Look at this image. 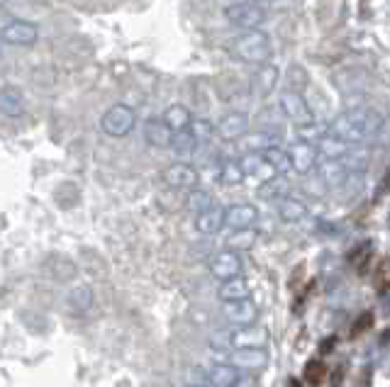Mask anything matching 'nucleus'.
<instances>
[{
  "instance_id": "aec40b11",
  "label": "nucleus",
  "mask_w": 390,
  "mask_h": 387,
  "mask_svg": "<svg viewBox=\"0 0 390 387\" xmlns=\"http://www.w3.org/2000/svg\"><path fill=\"white\" fill-rule=\"evenodd\" d=\"M195 229L202 237H215V234H220V229H225V210L217 205V207H212V210L197 214Z\"/></svg>"
},
{
  "instance_id": "6e6552de",
  "label": "nucleus",
  "mask_w": 390,
  "mask_h": 387,
  "mask_svg": "<svg viewBox=\"0 0 390 387\" xmlns=\"http://www.w3.org/2000/svg\"><path fill=\"white\" fill-rule=\"evenodd\" d=\"M39 39V27L30 20H13L3 27V41L10 46H32Z\"/></svg>"
},
{
  "instance_id": "7ed1b4c3",
  "label": "nucleus",
  "mask_w": 390,
  "mask_h": 387,
  "mask_svg": "<svg viewBox=\"0 0 390 387\" xmlns=\"http://www.w3.org/2000/svg\"><path fill=\"white\" fill-rule=\"evenodd\" d=\"M225 343V353L227 351H242V348H266L268 343V334L266 329L261 327H237L230 329L227 334L222 336H215L212 343Z\"/></svg>"
},
{
  "instance_id": "4c0bfd02",
  "label": "nucleus",
  "mask_w": 390,
  "mask_h": 387,
  "mask_svg": "<svg viewBox=\"0 0 390 387\" xmlns=\"http://www.w3.org/2000/svg\"><path fill=\"white\" fill-rule=\"evenodd\" d=\"M373 141H376L378 146H390V117L381 122V127H378L376 139H373Z\"/></svg>"
},
{
  "instance_id": "4468645a",
  "label": "nucleus",
  "mask_w": 390,
  "mask_h": 387,
  "mask_svg": "<svg viewBox=\"0 0 390 387\" xmlns=\"http://www.w3.org/2000/svg\"><path fill=\"white\" fill-rule=\"evenodd\" d=\"M239 164H242V171L247 178H252V181H256L259 185H264V183L273 181V178H278L275 173V169L266 161V156L264 154H247L239 159Z\"/></svg>"
},
{
  "instance_id": "6ab92c4d",
  "label": "nucleus",
  "mask_w": 390,
  "mask_h": 387,
  "mask_svg": "<svg viewBox=\"0 0 390 387\" xmlns=\"http://www.w3.org/2000/svg\"><path fill=\"white\" fill-rule=\"evenodd\" d=\"M0 114L13 117V119H18L25 114V96L20 88H15V86L0 88Z\"/></svg>"
},
{
  "instance_id": "a878e982",
  "label": "nucleus",
  "mask_w": 390,
  "mask_h": 387,
  "mask_svg": "<svg viewBox=\"0 0 390 387\" xmlns=\"http://www.w3.org/2000/svg\"><path fill=\"white\" fill-rule=\"evenodd\" d=\"M278 217L288 224L303 222V219L308 217V207H305V202H300L298 197H285V200L278 202Z\"/></svg>"
},
{
  "instance_id": "79ce46f5",
  "label": "nucleus",
  "mask_w": 390,
  "mask_h": 387,
  "mask_svg": "<svg viewBox=\"0 0 390 387\" xmlns=\"http://www.w3.org/2000/svg\"><path fill=\"white\" fill-rule=\"evenodd\" d=\"M190 387H212V385H207V383H205V385H190Z\"/></svg>"
},
{
  "instance_id": "c9c22d12",
  "label": "nucleus",
  "mask_w": 390,
  "mask_h": 387,
  "mask_svg": "<svg viewBox=\"0 0 390 387\" xmlns=\"http://www.w3.org/2000/svg\"><path fill=\"white\" fill-rule=\"evenodd\" d=\"M373 319H376V317H373V312H363V315H358L356 322L351 324V334H349V336L356 339V336H361V334H366L368 329L373 327Z\"/></svg>"
},
{
  "instance_id": "dca6fc26",
  "label": "nucleus",
  "mask_w": 390,
  "mask_h": 387,
  "mask_svg": "<svg viewBox=\"0 0 390 387\" xmlns=\"http://www.w3.org/2000/svg\"><path fill=\"white\" fill-rule=\"evenodd\" d=\"M280 146V134L275 132H249L247 137H242L237 141V149L247 154H266L268 149H275Z\"/></svg>"
},
{
  "instance_id": "9b49d317",
  "label": "nucleus",
  "mask_w": 390,
  "mask_h": 387,
  "mask_svg": "<svg viewBox=\"0 0 390 387\" xmlns=\"http://www.w3.org/2000/svg\"><path fill=\"white\" fill-rule=\"evenodd\" d=\"M278 105H280V112H283L288 119H293L295 124L312 122L310 105H308V103H305L303 93L283 91V93H280V98H278Z\"/></svg>"
},
{
  "instance_id": "f3484780",
  "label": "nucleus",
  "mask_w": 390,
  "mask_h": 387,
  "mask_svg": "<svg viewBox=\"0 0 390 387\" xmlns=\"http://www.w3.org/2000/svg\"><path fill=\"white\" fill-rule=\"evenodd\" d=\"M239 380H242V373L225 360H217L205 370V383L212 387H237Z\"/></svg>"
},
{
  "instance_id": "b1692460",
  "label": "nucleus",
  "mask_w": 390,
  "mask_h": 387,
  "mask_svg": "<svg viewBox=\"0 0 390 387\" xmlns=\"http://www.w3.org/2000/svg\"><path fill=\"white\" fill-rule=\"evenodd\" d=\"M295 134H298V141H303V144H320L322 139L330 137V124L325 122H305V124H295Z\"/></svg>"
},
{
  "instance_id": "393cba45",
  "label": "nucleus",
  "mask_w": 390,
  "mask_h": 387,
  "mask_svg": "<svg viewBox=\"0 0 390 387\" xmlns=\"http://www.w3.org/2000/svg\"><path fill=\"white\" fill-rule=\"evenodd\" d=\"M320 181L325 183V185L330 188H337V185H344V181L349 178V169H346L342 161H325V164L320 166Z\"/></svg>"
},
{
  "instance_id": "412c9836",
  "label": "nucleus",
  "mask_w": 390,
  "mask_h": 387,
  "mask_svg": "<svg viewBox=\"0 0 390 387\" xmlns=\"http://www.w3.org/2000/svg\"><path fill=\"white\" fill-rule=\"evenodd\" d=\"M161 119H164L166 127H169L174 134L188 132L190 124H193V114H190V110L186 105H181V103L166 107V112H164V117H161Z\"/></svg>"
},
{
  "instance_id": "58836bf2",
  "label": "nucleus",
  "mask_w": 390,
  "mask_h": 387,
  "mask_svg": "<svg viewBox=\"0 0 390 387\" xmlns=\"http://www.w3.org/2000/svg\"><path fill=\"white\" fill-rule=\"evenodd\" d=\"M259 383H256V378H242L237 383V387H256Z\"/></svg>"
},
{
  "instance_id": "cd10ccee",
  "label": "nucleus",
  "mask_w": 390,
  "mask_h": 387,
  "mask_svg": "<svg viewBox=\"0 0 390 387\" xmlns=\"http://www.w3.org/2000/svg\"><path fill=\"white\" fill-rule=\"evenodd\" d=\"M188 132H190V137L195 139L197 146L210 144V141L217 137V127L210 122V119H193V124H190Z\"/></svg>"
},
{
  "instance_id": "473e14b6",
  "label": "nucleus",
  "mask_w": 390,
  "mask_h": 387,
  "mask_svg": "<svg viewBox=\"0 0 390 387\" xmlns=\"http://www.w3.org/2000/svg\"><path fill=\"white\" fill-rule=\"evenodd\" d=\"M342 164H344L349 171L356 169V173H358V171L366 169V164H368V151H366V149H349V151H346L344 159H342Z\"/></svg>"
},
{
  "instance_id": "f03ea898",
  "label": "nucleus",
  "mask_w": 390,
  "mask_h": 387,
  "mask_svg": "<svg viewBox=\"0 0 390 387\" xmlns=\"http://www.w3.org/2000/svg\"><path fill=\"white\" fill-rule=\"evenodd\" d=\"M273 54L271 37L264 29H252V32H242L232 44V56L244 64H259L266 66V61Z\"/></svg>"
},
{
  "instance_id": "39448f33",
  "label": "nucleus",
  "mask_w": 390,
  "mask_h": 387,
  "mask_svg": "<svg viewBox=\"0 0 390 387\" xmlns=\"http://www.w3.org/2000/svg\"><path fill=\"white\" fill-rule=\"evenodd\" d=\"M134 124H137V114H134L132 107L122 105V103L108 107L105 114H103V119H100V129L112 139L127 137V134L134 129Z\"/></svg>"
},
{
  "instance_id": "4be33fe9",
  "label": "nucleus",
  "mask_w": 390,
  "mask_h": 387,
  "mask_svg": "<svg viewBox=\"0 0 390 387\" xmlns=\"http://www.w3.org/2000/svg\"><path fill=\"white\" fill-rule=\"evenodd\" d=\"M93 290L88 285H76V287H71L69 290V295H66V307L71 310V315H78V317H83V315H88L91 312V307H93Z\"/></svg>"
},
{
  "instance_id": "e433bc0d",
  "label": "nucleus",
  "mask_w": 390,
  "mask_h": 387,
  "mask_svg": "<svg viewBox=\"0 0 390 387\" xmlns=\"http://www.w3.org/2000/svg\"><path fill=\"white\" fill-rule=\"evenodd\" d=\"M368 249H371V244L366 242V244L356 247V249H353L351 254H349V261H351V263H356L358 268H361V273H363V268H366L368 261H371V251H368Z\"/></svg>"
},
{
  "instance_id": "a19ab883",
  "label": "nucleus",
  "mask_w": 390,
  "mask_h": 387,
  "mask_svg": "<svg viewBox=\"0 0 390 387\" xmlns=\"http://www.w3.org/2000/svg\"><path fill=\"white\" fill-rule=\"evenodd\" d=\"M3 46H5V41H3V29H0V54H3Z\"/></svg>"
},
{
  "instance_id": "ea45409f",
  "label": "nucleus",
  "mask_w": 390,
  "mask_h": 387,
  "mask_svg": "<svg viewBox=\"0 0 390 387\" xmlns=\"http://www.w3.org/2000/svg\"><path fill=\"white\" fill-rule=\"evenodd\" d=\"M334 341H337V339H327V341L322 343V353H330V351H332L330 346H332V343H334Z\"/></svg>"
},
{
  "instance_id": "0eeeda50",
  "label": "nucleus",
  "mask_w": 390,
  "mask_h": 387,
  "mask_svg": "<svg viewBox=\"0 0 390 387\" xmlns=\"http://www.w3.org/2000/svg\"><path fill=\"white\" fill-rule=\"evenodd\" d=\"M164 183L169 188H176V190H195L197 181H200V173H197L195 166L186 164V161H176L169 169L161 173Z\"/></svg>"
},
{
  "instance_id": "7c9ffc66",
  "label": "nucleus",
  "mask_w": 390,
  "mask_h": 387,
  "mask_svg": "<svg viewBox=\"0 0 390 387\" xmlns=\"http://www.w3.org/2000/svg\"><path fill=\"white\" fill-rule=\"evenodd\" d=\"M264 156H266V161L273 166V169H275V173H278V176H283V173H288V171H290L288 151H285V149H280V146H275V149H268Z\"/></svg>"
},
{
  "instance_id": "ddd939ff",
  "label": "nucleus",
  "mask_w": 390,
  "mask_h": 387,
  "mask_svg": "<svg viewBox=\"0 0 390 387\" xmlns=\"http://www.w3.org/2000/svg\"><path fill=\"white\" fill-rule=\"evenodd\" d=\"M288 161H290V171L298 176H308L315 171L317 164V149L310 144H303V141H295L288 149Z\"/></svg>"
},
{
  "instance_id": "423d86ee",
  "label": "nucleus",
  "mask_w": 390,
  "mask_h": 387,
  "mask_svg": "<svg viewBox=\"0 0 390 387\" xmlns=\"http://www.w3.org/2000/svg\"><path fill=\"white\" fill-rule=\"evenodd\" d=\"M207 268H210V273L215 275L220 282H227V280H234V278H242L244 261H242V256H239L237 251L225 249V251H217V254L212 256L210 263H207Z\"/></svg>"
},
{
  "instance_id": "c756f323",
  "label": "nucleus",
  "mask_w": 390,
  "mask_h": 387,
  "mask_svg": "<svg viewBox=\"0 0 390 387\" xmlns=\"http://www.w3.org/2000/svg\"><path fill=\"white\" fill-rule=\"evenodd\" d=\"M278 69L275 66H261L256 73V88H259V93L261 96H268V93H273V88L278 86Z\"/></svg>"
},
{
  "instance_id": "37998d69",
  "label": "nucleus",
  "mask_w": 390,
  "mask_h": 387,
  "mask_svg": "<svg viewBox=\"0 0 390 387\" xmlns=\"http://www.w3.org/2000/svg\"><path fill=\"white\" fill-rule=\"evenodd\" d=\"M293 387H300V383H293Z\"/></svg>"
},
{
  "instance_id": "72a5a7b5",
  "label": "nucleus",
  "mask_w": 390,
  "mask_h": 387,
  "mask_svg": "<svg viewBox=\"0 0 390 387\" xmlns=\"http://www.w3.org/2000/svg\"><path fill=\"white\" fill-rule=\"evenodd\" d=\"M171 149H174L178 156H190L197 149V144H195V139L190 137V132H181V134H176V137H174Z\"/></svg>"
},
{
  "instance_id": "bb28decb",
  "label": "nucleus",
  "mask_w": 390,
  "mask_h": 387,
  "mask_svg": "<svg viewBox=\"0 0 390 387\" xmlns=\"http://www.w3.org/2000/svg\"><path fill=\"white\" fill-rule=\"evenodd\" d=\"M186 207H188V212H193L197 217V214H202V212L212 210V207H217V202H215V197H212V192L195 188V190H190L188 197H186Z\"/></svg>"
},
{
  "instance_id": "5701e85b",
  "label": "nucleus",
  "mask_w": 390,
  "mask_h": 387,
  "mask_svg": "<svg viewBox=\"0 0 390 387\" xmlns=\"http://www.w3.org/2000/svg\"><path fill=\"white\" fill-rule=\"evenodd\" d=\"M220 300L222 305H227V302H242V300H252V285H249V280L244 278H234V280H227L220 285Z\"/></svg>"
},
{
  "instance_id": "2eb2a0df",
  "label": "nucleus",
  "mask_w": 390,
  "mask_h": 387,
  "mask_svg": "<svg viewBox=\"0 0 390 387\" xmlns=\"http://www.w3.org/2000/svg\"><path fill=\"white\" fill-rule=\"evenodd\" d=\"M217 127V137L222 141H234L237 144L242 137L249 134V117L247 112H230L215 124Z\"/></svg>"
},
{
  "instance_id": "20e7f679",
  "label": "nucleus",
  "mask_w": 390,
  "mask_h": 387,
  "mask_svg": "<svg viewBox=\"0 0 390 387\" xmlns=\"http://www.w3.org/2000/svg\"><path fill=\"white\" fill-rule=\"evenodd\" d=\"M225 18L230 20V25H234L242 32H252V29H259L264 22H266V10L259 3H230L225 10Z\"/></svg>"
},
{
  "instance_id": "f704fd0d",
  "label": "nucleus",
  "mask_w": 390,
  "mask_h": 387,
  "mask_svg": "<svg viewBox=\"0 0 390 387\" xmlns=\"http://www.w3.org/2000/svg\"><path fill=\"white\" fill-rule=\"evenodd\" d=\"M327 375V368H325V363H322V360H310L308 363V368H305V380H308V383L312 385V387H317L320 385V380L325 378Z\"/></svg>"
},
{
  "instance_id": "1a4fd4ad",
  "label": "nucleus",
  "mask_w": 390,
  "mask_h": 387,
  "mask_svg": "<svg viewBox=\"0 0 390 387\" xmlns=\"http://www.w3.org/2000/svg\"><path fill=\"white\" fill-rule=\"evenodd\" d=\"M259 222V207L252 202H234L225 210V227L234 232H247Z\"/></svg>"
},
{
  "instance_id": "2f4dec72",
  "label": "nucleus",
  "mask_w": 390,
  "mask_h": 387,
  "mask_svg": "<svg viewBox=\"0 0 390 387\" xmlns=\"http://www.w3.org/2000/svg\"><path fill=\"white\" fill-rule=\"evenodd\" d=\"M244 171H242V164L237 161H227V164H222V178L220 181L225 183V185H239V183L244 181Z\"/></svg>"
},
{
  "instance_id": "a211bd4d",
  "label": "nucleus",
  "mask_w": 390,
  "mask_h": 387,
  "mask_svg": "<svg viewBox=\"0 0 390 387\" xmlns=\"http://www.w3.org/2000/svg\"><path fill=\"white\" fill-rule=\"evenodd\" d=\"M174 137L176 134L166 127V122L161 117H152L144 122V139H147V144L154 146V149H169V146L174 144Z\"/></svg>"
},
{
  "instance_id": "f257e3e1",
  "label": "nucleus",
  "mask_w": 390,
  "mask_h": 387,
  "mask_svg": "<svg viewBox=\"0 0 390 387\" xmlns=\"http://www.w3.org/2000/svg\"><path fill=\"white\" fill-rule=\"evenodd\" d=\"M383 119L371 110H353V112H344L330 124V137L346 146L366 144V141L376 139V132L381 127Z\"/></svg>"
},
{
  "instance_id": "f8f14e48",
  "label": "nucleus",
  "mask_w": 390,
  "mask_h": 387,
  "mask_svg": "<svg viewBox=\"0 0 390 387\" xmlns=\"http://www.w3.org/2000/svg\"><path fill=\"white\" fill-rule=\"evenodd\" d=\"M222 317H225L234 329L254 327L259 319V307H256V302H252V300L227 302V305H222Z\"/></svg>"
},
{
  "instance_id": "c85d7f7f",
  "label": "nucleus",
  "mask_w": 390,
  "mask_h": 387,
  "mask_svg": "<svg viewBox=\"0 0 390 387\" xmlns=\"http://www.w3.org/2000/svg\"><path fill=\"white\" fill-rule=\"evenodd\" d=\"M261 188V197L264 200H285L288 197V190H290V185H288V181H285L283 176H278V178H273V181H268V183H264V185H259Z\"/></svg>"
},
{
  "instance_id": "9d476101",
  "label": "nucleus",
  "mask_w": 390,
  "mask_h": 387,
  "mask_svg": "<svg viewBox=\"0 0 390 387\" xmlns=\"http://www.w3.org/2000/svg\"><path fill=\"white\" fill-rule=\"evenodd\" d=\"M222 358H225V363H230L232 368L252 370V373L254 370H264L268 365L266 348H242V351H227Z\"/></svg>"
}]
</instances>
